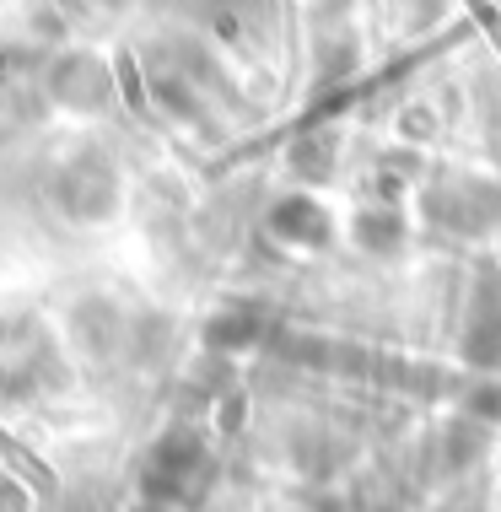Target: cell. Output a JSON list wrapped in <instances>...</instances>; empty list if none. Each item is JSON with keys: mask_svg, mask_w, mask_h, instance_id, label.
Masks as SVG:
<instances>
[{"mask_svg": "<svg viewBox=\"0 0 501 512\" xmlns=\"http://www.w3.org/2000/svg\"><path fill=\"white\" fill-rule=\"evenodd\" d=\"M356 232H361V243H367V248H378V254H394L399 238H405V221L388 216V211H372V216L356 221Z\"/></svg>", "mask_w": 501, "mask_h": 512, "instance_id": "4", "label": "cell"}, {"mask_svg": "<svg viewBox=\"0 0 501 512\" xmlns=\"http://www.w3.org/2000/svg\"><path fill=\"white\" fill-rule=\"evenodd\" d=\"M383 512H394V507H383Z\"/></svg>", "mask_w": 501, "mask_h": 512, "instance_id": "6", "label": "cell"}, {"mask_svg": "<svg viewBox=\"0 0 501 512\" xmlns=\"http://www.w3.org/2000/svg\"><path fill=\"white\" fill-rule=\"evenodd\" d=\"M205 480H211V459H205V448L194 437H167L157 448V459H151V491L157 496H173V502H194V496L205 491Z\"/></svg>", "mask_w": 501, "mask_h": 512, "instance_id": "1", "label": "cell"}, {"mask_svg": "<svg viewBox=\"0 0 501 512\" xmlns=\"http://www.w3.org/2000/svg\"><path fill=\"white\" fill-rule=\"evenodd\" d=\"M275 232H281L286 243H308L313 248V243L329 238V216L318 211L308 195H291V200L275 205Z\"/></svg>", "mask_w": 501, "mask_h": 512, "instance_id": "3", "label": "cell"}, {"mask_svg": "<svg viewBox=\"0 0 501 512\" xmlns=\"http://www.w3.org/2000/svg\"><path fill=\"white\" fill-rule=\"evenodd\" d=\"M308 512H340V507H334V502H313Z\"/></svg>", "mask_w": 501, "mask_h": 512, "instance_id": "5", "label": "cell"}, {"mask_svg": "<svg viewBox=\"0 0 501 512\" xmlns=\"http://www.w3.org/2000/svg\"><path fill=\"white\" fill-rule=\"evenodd\" d=\"M464 362L469 367H501V275L485 270L469 292L464 318Z\"/></svg>", "mask_w": 501, "mask_h": 512, "instance_id": "2", "label": "cell"}]
</instances>
